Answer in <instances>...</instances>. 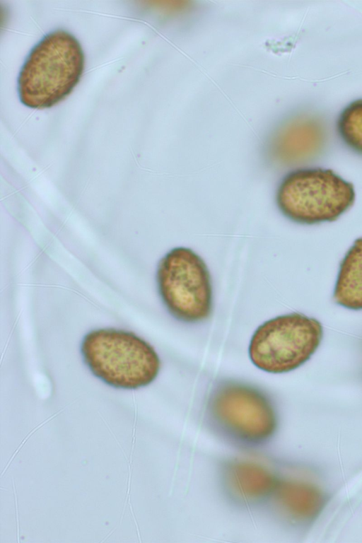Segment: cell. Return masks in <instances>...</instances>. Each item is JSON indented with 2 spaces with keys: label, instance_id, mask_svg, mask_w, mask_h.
Wrapping results in <instances>:
<instances>
[{
  "label": "cell",
  "instance_id": "6da1fadb",
  "mask_svg": "<svg viewBox=\"0 0 362 543\" xmlns=\"http://www.w3.org/2000/svg\"><path fill=\"white\" fill-rule=\"evenodd\" d=\"M85 56L78 40L59 29L45 35L30 51L18 77L25 106L44 109L64 99L79 82Z\"/></svg>",
  "mask_w": 362,
  "mask_h": 543
},
{
  "label": "cell",
  "instance_id": "7a4b0ae2",
  "mask_svg": "<svg viewBox=\"0 0 362 543\" xmlns=\"http://www.w3.org/2000/svg\"><path fill=\"white\" fill-rule=\"evenodd\" d=\"M81 354L91 373L108 386L133 390L157 378L160 360L154 348L134 333L114 328L88 332Z\"/></svg>",
  "mask_w": 362,
  "mask_h": 543
},
{
  "label": "cell",
  "instance_id": "3957f363",
  "mask_svg": "<svg viewBox=\"0 0 362 543\" xmlns=\"http://www.w3.org/2000/svg\"><path fill=\"white\" fill-rule=\"evenodd\" d=\"M355 197L353 184L332 170L302 168L284 176L275 198L286 218L314 225L336 221L353 205Z\"/></svg>",
  "mask_w": 362,
  "mask_h": 543
},
{
  "label": "cell",
  "instance_id": "277c9868",
  "mask_svg": "<svg viewBox=\"0 0 362 543\" xmlns=\"http://www.w3.org/2000/svg\"><path fill=\"white\" fill-rule=\"evenodd\" d=\"M156 284L168 313L185 323L208 319L213 309V286L206 264L196 252L175 247L158 262Z\"/></svg>",
  "mask_w": 362,
  "mask_h": 543
},
{
  "label": "cell",
  "instance_id": "5b68a950",
  "mask_svg": "<svg viewBox=\"0 0 362 543\" xmlns=\"http://www.w3.org/2000/svg\"><path fill=\"white\" fill-rule=\"evenodd\" d=\"M323 337L319 320L299 313L279 315L254 332L248 355L257 368L274 374L292 371L315 354Z\"/></svg>",
  "mask_w": 362,
  "mask_h": 543
},
{
  "label": "cell",
  "instance_id": "8992f818",
  "mask_svg": "<svg viewBox=\"0 0 362 543\" xmlns=\"http://www.w3.org/2000/svg\"><path fill=\"white\" fill-rule=\"evenodd\" d=\"M214 424L223 435L246 445L267 441L277 424L270 399L257 387L236 380H225L212 390L207 404Z\"/></svg>",
  "mask_w": 362,
  "mask_h": 543
},
{
  "label": "cell",
  "instance_id": "52a82bcc",
  "mask_svg": "<svg viewBox=\"0 0 362 543\" xmlns=\"http://www.w3.org/2000/svg\"><path fill=\"white\" fill-rule=\"evenodd\" d=\"M326 141V125L318 114L297 112L284 119L274 132L269 153L274 161L292 165L317 157Z\"/></svg>",
  "mask_w": 362,
  "mask_h": 543
},
{
  "label": "cell",
  "instance_id": "ba28073f",
  "mask_svg": "<svg viewBox=\"0 0 362 543\" xmlns=\"http://www.w3.org/2000/svg\"><path fill=\"white\" fill-rule=\"evenodd\" d=\"M224 486L243 503H255L272 494L276 480L271 472L251 461H235L223 472Z\"/></svg>",
  "mask_w": 362,
  "mask_h": 543
},
{
  "label": "cell",
  "instance_id": "9c48e42d",
  "mask_svg": "<svg viewBox=\"0 0 362 543\" xmlns=\"http://www.w3.org/2000/svg\"><path fill=\"white\" fill-rule=\"evenodd\" d=\"M333 299L349 310H362V237L354 241L340 264Z\"/></svg>",
  "mask_w": 362,
  "mask_h": 543
},
{
  "label": "cell",
  "instance_id": "30bf717a",
  "mask_svg": "<svg viewBox=\"0 0 362 543\" xmlns=\"http://www.w3.org/2000/svg\"><path fill=\"white\" fill-rule=\"evenodd\" d=\"M272 494L276 509L296 520L310 517L320 505L317 491L296 480L276 481Z\"/></svg>",
  "mask_w": 362,
  "mask_h": 543
},
{
  "label": "cell",
  "instance_id": "8fae6325",
  "mask_svg": "<svg viewBox=\"0 0 362 543\" xmlns=\"http://www.w3.org/2000/svg\"><path fill=\"white\" fill-rule=\"evenodd\" d=\"M337 129L344 144L362 156V98L351 102L341 110Z\"/></svg>",
  "mask_w": 362,
  "mask_h": 543
}]
</instances>
